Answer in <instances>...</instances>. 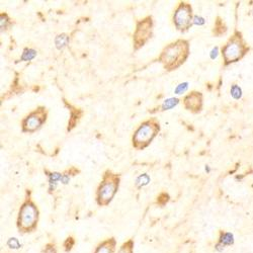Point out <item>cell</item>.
I'll return each instance as SVG.
<instances>
[{
	"label": "cell",
	"mask_w": 253,
	"mask_h": 253,
	"mask_svg": "<svg viewBox=\"0 0 253 253\" xmlns=\"http://www.w3.org/2000/svg\"><path fill=\"white\" fill-rule=\"evenodd\" d=\"M189 55V44L186 40H177L165 47L159 56V62L167 71L179 68Z\"/></svg>",
	"instance_id": "1"
},
{
	"label": "cell",
	"mask_w": 253,
	"mask_h": 253,
	"mask_svg": "<svg viewBox=\"0 0 253 253\" xmlns=\"http://www.w3.org/2000/svg\"><path fill=\"white\" fill-rule=\"evenodd\" d=\"M40 220V211L32 199L31 191H26L25 198L18 211L16 227L21 234H29L36 230Z\"/></svg>",
	"instance_id": "2"
},
{
	"label": "cell",
	"mask_w": 253,
	"mask_h": 253,
	"mask_svg": "<svg viewBox=\"0 0 253 253\" xmlns=\"http://www.w3.org/2000/svg\"><path fill=\"white\" fill-rule=\"evenodd\" d=\"M121 177L111 170H106L96 191V202L99 207H106L118 192Z\"/></svg>",
	"instance_id": "3"
},
{
	"label": "cell",
	"mask_w": 253,
	"mask_h": 253,
	"mask_svg": "<svg viewBox=\"0 0 253 253\" xmlns=\"http://www.w3.org/2000/svg\"><path fill=\"white\" fill-rule=\"evenodd\" d=\"M160 131V123L157 119L152 118L143 122L136 130L132 138L133 147L137 150H143L151 144Z\"/></svg>",
	"instance_id": "4"
},
{
	"label": "cell",
	"mask_w": 253,
	"mask_h": 253,
	"mask_svg": "<svg viewBox=\"0 0 253 253\" xmlns=\"http://www.w3.org/2000/svg\"><path fill=\"white\" fill-rule=\"evenodd\" d=\"M247 51L248 48L243 41L241 34L236 32L227 42V44L222 48V55L224 58L225 65L239 61L247 53Z\"/></svg>",
	"instance_id": "5"
},
{
	"label": "cell",
	"mask_w": 253,
	"mask_h": 253,
	"mask_svg": "<svg viewBox=\"0 0 253 253\" xmlns=\"http://www.w3.org/2000/svg\"><path fill=\"white\" fill-rule=\"evenodd\" d=\"M173 23L177 31L187 32L194 23L191 5L187 2H180L173 13Z\"/></svg>",
	"instance_id": "6"
},
{
	"label": "cell",
	"mask_w": 253,
	"mask_h": 253,
	"mask_svg": "<svg viewBox=\"0 0 253 253\" xmlns=\"http://www.w3.org/2000/svg\"><path fill=\"white\" fill-rule=\"evenodd\" d=\"M47 116H48V109L45 106H39L21 121V131L23 133L36 132L46 123Z\"/></svg>",
	"instance_id": "7"
},
{
	"label": "cell",
	"mask_w": 253,
	"mask_h": 253,
	"mask_svg": "<svg viewBox=\"0 0 253 253\" xmlns=\"http://www.w3.org/2000/svg\"><path fill=\"white\" fill-rule=\"evenodd\" d=\"M153 31V21L151 16H147L142 21H139L134 32V48L139 50L144 46L151 38Z\"/></svg>",
	"instance_id": "8"
},
{
	"label": "cell",
	"mask_w": 253,
	"mask_h": 253,
	"mask_svg": "<svg viewBox=\"0 0 253 253\" xmlns=\"http://www.w3.org/2000/svg\"><path fill=\"white\" fill-rule=\"evenodd\" d=\"M183 105L187 111L196 114L201 111L202 106V95L201 92L192 91L187 94L183 99Z\"/></svg>",
	"instance_id": "9"
},
{
	"label": "cell",
	"mask_w": 253,
	"mask_h": 253,
	"mask_svg": "<svg viewBox=\"0 0 253 253\" xmlns=\"http://www.w3.org/2000/svg\"><path fill=\"white\" fill-rule=\"evenodd\" d=\"M116 248V239L111 237L105 239L96 246L93 253H115Z\"/></svg>",
	"instance_id": "10"
},
{
	"label": "cell",
	"mask_w": 253,
	"mask_h": 253,
	"mask_svg": "<svg viewBox=\"0 0 253 253\" xmlns=\"http://www.w3.org/2000/svg\"><path fill=\"white\" fill-rule=\"evenodd\" d=\"M220 244L224 245V246H230L234 244V236L233 234L229 232H220V236H219V241Z\"/></svg>",
	"instance_id": "11"
},
{
	"label": "cell",
	"mask_w": 253,
	"mask_h": 253,
	"mask_svg": "<svg viewBox=\"0 0 253 253\" xmlns=\"http://www.w3.org/2000/svg\"><path fill=\"white\" fill-rule=\"evenodd\" d=\"M134 239H129L128 241L123 243L122 246L118 250V253H134Z\"/></svg>",
	"instance_id": "12"
},
{
	"label": "cell",
	"mask_w": 253,
	"mask_h": 253,
	"mask_svg": "<svg viewBox=\"0 0 253 253\" xmlns=\"http://www.w3.org/2000/svg\"><path fill=\"white\" fill-rule=\"evenodd\" d=\"M178 102H179V99L174 98V97L166 99V100L163 102V104L161 105V111H168V109H171L174 108V106L177 105Z\"/></svg>",
	"instance_id": "13"
},
{
	"label": "cell",
	"mask_w": 253,
	"mask_h": 253,
	"mask_svg": "<svg viewBox=\"0 0 253 253\" xmlns=\"http://www.w3.org/2000/svg\"><path fill=\"white\" fill-rule=\"evenodd\" d=\"M226 31H227V28H226V26L224 25V21H221L220 17H218V21H216V25L214 28V34L217 36H220L222 34H225Z\"/></svg>",
	"instance_id": "14"
},
{
	"label": "cell",
	"mask_w": 253,
	"mask_h": 253,
	"mask_svg": "<svg viewBox=\"0 0 253 253\" xmlns=\"http://www.w3.org/2000/svg\"><path fill=\"white\" fill-rule=\"evenodd\" d=\"M68 41H69V38L66 35H59L55 40L56 47H57L59 50H61L68 44Z\"/></svg>",
	"instance_id": "15"
},
{
	"label": "cell",
	"mask_w": 253,
	"mask_h": 253,
	"mask_svg": "<svg viewBox=\"0 0 253 253\" xmlns=\"http://www.w3.org/2000/svg\"><path fill=\"white\" fill-rule=\"evenodd\" d=\"M36 52L35 50L26 48V49H25V51L22 53L21 60V61H31V60H32L36 57Z\"/></svg>",
	"instance_id": "16"
},
{
	"label": "cell",
	"mask_w": 253,
	"mask_h": 253,
	"mask_svg": "<svg viewBox=\"0 0 253 253\" xmlns=\"http://www.w3.org/2000/svg\"><path fill=\"white\" fill-rule=\"evenodd\" d=\"M75 245V239L72 236H69L65 239L64 243H63V248H64L65 252H70L73 249Z\"/></svg>",
	"instance_id": "17"
},
{
	"label": "cell",
	"mask_w": 253,
	"mask_h": 253,
	"mask_svg": "<svg viewBox=\"0 0 253 253\" xmlns=\"http://www.w3.org/2000/svg\"><path fill=\"white\" fill-rule=\"evenodd\" d=\"M149 182H150V177L148 176V174L144 173V174L140 175L137 178V180H136V185H137L138 187H142V186L147 185Z\"/></svg>",
	"instance_id": "18"
},
{
	"label": "cell",
	"mask_w": 253,
	"mask_h": 253,
	"mask_svg": "<svg viewBox=\"0 0 253 253\" xmlns=\"http://www.w3.org/2000/svg\"><path fill=\"white\" fill-rule=\"evenodd\" d=\"M7 246L9 248H13V249H18L21 247V242L18 241V239L16 238H9L7 241Z\"/></svg>",
	"instance_id": "19"
},
{
	"label": "cell",
	"mask_w": 253,
	"mask_h": 253,
	"mask_svg": "<svg viewBox=\"0 0 253 253\" xmlns=\"http://www.w3.org/2000/svg\"><path fill=\"white\" fill-rule=\"evenodd\" d=\"M231 95L234 97L235 99H239L242 95V91L241 88L237 85H233L231 88Z\"/></svg>",
	"instance_id": "20"
},
{
	"label": "cell",
	"mask_w": 253,
	"mask_h": 253,
	"mask_svg": "<svg viewBox=\"0 0 253 253\" xmlns=\"http://www.w3.org/2000/svg\"><path fill=\"white\" fill-rule=\"evenodd\" d=\"M43 253H57L55 243H48V244L45 246Z\"/></svg>",
	"instance_id": "21"
},
{
	"label": "cell",
	"mask_w": 253,
	"mask_h": 253,
	"mask_svg": "<svg viewBox=\"0 0 253 253\" xmlns=\"http://www.w3.org/2000/svg\"><path fill=\"white\" fill-rule=\"evenodd\" d=\"M187 87H188V83L187 82L180 83V84L177 85V87L175 88V93L176 94H181V93H183L184 91L187 90Z\"/></svg>",
	"instance_id": "22"
},
{
	"label": "cell",
	"mask_w": 253,
	"mask_h": 253,
	"mask_svg": "<svg viewBox=\"0 0 253 253\" xmlns=\"http://www.w3.org/2000/svg\"><path fill=\"white\" fill-rule=\"evenodd\" d=\"M62 175L63 174H61V173H59V172L50 173V174H49V177H50L49 182H56V181H58V180H61Z\"/></svg>",
	"instance_id": "23"
},
{
	"label": "cell",
	"mask_w": 253,
	"mask_h": 253,
	"mask_svg": "<svg viewBox=\"0 0 253 253\" xmlns=\"http://www.w3.org/2000/svg\"><path fill=\"white\" fill-rule=\"evenodd\" d=\"M10 21H9V18L7 14H5V13H1V29H6L7 28V25H9Z\"/></svg>",
	"instance_id": "24"
},
{
	"label": "cell",
	"mask_w": 253,
	"mask_h": 253,
	"mask_svg": "<svg viewBox=\"0 0 253 253\" xmlns=\"http://www.w3.org/2000/svg\"><path fill=\"white\" fill-rule=\"evenodd\" d=\"M168 199H169V196H168V194H164V192H163V194H161L160 195L158 196L157 204L160 205V204H161V201H163V206H164V205L166 204V202H168Z\"/></svg>",
	"instance_id": "25"
},
{
	"label": "cell",
	"mask_w": 253,
	"mask_h": 253,
	"mask_svg": "<svg viewBox=\"0 0 253 253\" xmlns=\"http://www.w3.org/2000/svg\"><path fill=\"white\" fill-rule=\"evenodd\" d=\"M194 25H202L205 23V19L201 17V16H194Z\"/></svg>",
	"instance_id": "26"
},
{
	"label": "cell",
	"mask_w": 253,
	"mask_h": 253,
	"mask_svg": "<svg viewBox=\"0 0 253 253\" xmlns=\"http://www.w3.org/2000/svg\"><path fill=\"white\" fill-rule=\"evenodd\" d=\"M217 56H218V48L216 47V48H214L212 50V52H211V58L212 59H216L217 58Z\"/></svg>",
	"instance_id": "27"
},
{
	"label": "cell",
	"mask_w": 253,
	"mask_h": 253,
	"mask_svg": "<svg viewBox=\"0 0 253 253\" xmlns=\"http://www.w3.org/2000/svg\"><path fill=\"white\" fill-rule=\"evenodd\" d=\"M224 247H225L224 245L220 244V243L218 242L217 244H216V246H215V249H216V250H217V251L221 252V251H223V250H224Z\"/></svg>",
	"instance_id": "28"
}]
</instances>
